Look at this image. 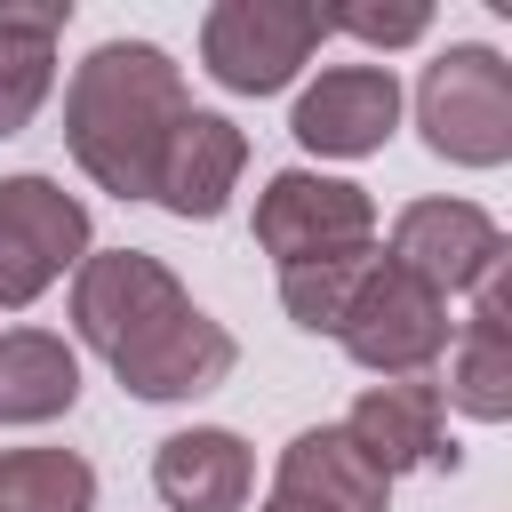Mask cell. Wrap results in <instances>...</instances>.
Here are the masks:
<instances>
[{
	"instance_id": "6da1fadb",
	"label": "cell",
	"mask_w": 512,
	"mask_h": 512,
	"mask_svg": "<svg viewBox=\"0 0 512 512\" xmlns=\"http://www.w3.org/2000/svg\"><path fill=\"white\" fill-rule=\"evenodd\" d=\"M192 112L184 64L152 40H104L72 64L64 88V144L80 176L112 200H152V168L168 152V128Z\"/></svg>"
},
{
	"instance_id": "7a4b0ae2",
	"label": "cell",
	"mask_w": 512,
	"mask_h": 512,
	"mask_svg": "<svg viewBox=\"0 0 512 512\" xmlns=\"http://www.w3.org/2000/svg\"><path fill=\"white\" fill-rule=\"evenodd\" d=\"M416 128L456 168H504L512 160V64L480 40H456L416 80Z\"/></svg>"
},
{
	"instance_id": "3957f363",
	"label": "cell",
	"mask_w": 512,
	"mask_h": 512,
	"mask_svg": "<svg viewBox=\"0 0 512 512\" xmlns=\"http://www.w3.org/2000/svg\"><path fill=\"white\" fill-rule=\"evenodd\" d=\"M320 8L312 0H216L200 16V64L232 96H280L312 48H320Z\"/></svg>"
},
{
	"instance_id": "277c9868",
	"label": "cell",
	"mask_w": 512,
	"mask_h": 512,
	"mask_svg": "<svg viewBox=\"0 0 512 512\" xmlns=\"http://www.w3.org/2000/svg\"><path fill=\"white\" fill-rule=\"evenodd\" d=\"M336 344H344L376 384H384V376H432V368L448 360V344H456V320H448V296H432L424 280H408L400 264L376 256V272L360 280Z\"/></svg>"
},
{
	"instance_id": "5b68a950",
	"label": "cell",
	"mask_w": 512,
	"mask_h": 512,
	"mask_svg": "<svg viewBox=\"0 0 512 512\" xmlns=\"http://www.w3.org/2000/svg\"><path fill=\"white\" fill-rule=\"evenodd\" d=\"M88 256V200L56 176H0V312L40 304Z\"/></svg>"
},
{
	"instance_id": "8992f818",
	"label": "cell",
	"mask_w": 512,
	"mask_h": 512,
	"mask_svg": "<svg viewBox=\"0 0 512 512\" xmlns=\"http://www.w3.org/2000/svg\"><path fill=\"white\" fill-rule=\"evenodd\" d=\"M256 248L288 272L312 256H344V248H376V200L352 176H320V168H280L256 192Z\"/></svg>"
},
{
	"instance_id": "52a82bcc",
	"label": "cell",
	"mask_w": 512,
	"mask_h": 512,
	"mask_svg": "<svg viewBox=\"0 0 512 512\" xmlns=\"http://www.w3.org/2000/svg\"><path fill=\"white\" fill-rule=\"evenodd\" d=\"M192 296L184 280L152 256V248H88L80 272H72V328L88 352L120 360L128 344H144L160 320H176Z\"/></svg>"
},
{
	"instance_id": "ba28073f",
	"label": "cell",
	"mask_w": 512,
	"mask_h": 512,
	"mask_svg": "<svg viewBox=\"0 0 512 512\" xmlns=\"http://www.w3.org/2000/svg\"><path fill=\"white\" fill-rule=\"evenodd\" d=\"M384 264H400V272L424 280L432 296H464V288H480V280L504 264V232H496V216L472 208V200H408V208L392 216Z\"/></svg>"
},
{
	"instance_id": "9c48e42d",
	"label": "cell",
	"mask_w": 512,
	"mask_h": 512,
	"mask_svg": "<svg viewBox=\"0 0 512 512\" xmlns=\"http://www.w3.org/2000/svg\"><path fill=\"white\" fill-rule=\"evenodd\" d=\"M344 440L384 472H456V440H448V408H440V384L432 376H384L352 400L344 416Z\"/></svg>"
},
{
	"instance_id": "30bf717a",
	"label": "cell",
	"mask_w": 512,
	"mask_h": 512,
	"mask_svg": "<svg viewBox=\"0 0 512 512\" xmlns=\"http://www.w3.org/2000/svg\"><path fill=\"white\" fill-rule=\"evenodd\" d=\"M392 128H400V80L384 64H328L288 112V136L320 160H368L384 152Z\"/></svg>"
},
{
	"instance_id": "8fae6325",
	"label": "cell",
	"mask_w": 512,
	"mask_h": 512,
	"mask_svg": "<svg viewBox=\"0 0 512 512\" xmlns=\"http://www.w3.org/2000/svg\"><path fill=\"white\" fill-rule=\"evenodd\" d=\"M104 368H112L120 392H136V400H200V392H216V384L240 368V344H232L224 320H208L200 304H184L176 320H160L144 344H128V352L104 360Z\"/></svg>"
},
{
	"instance_id": "7c38bea8",
	"label": "cell",
	"mask_w": 512,
	"mask_h": 512,
	"mask_svg": "<svg viewBox=\"0 0 512 512\" xmlns=\"http://www.w3.org/2000/svg\"><path fill=\"white\" fill-rule=\"evenodd\" d=\"M240 168H248V136H240L224 112H184V120L168 128L160 168H152V200H160L168 216H184V224H208V216L232 208Z\"/></svg>"
},
{
	"instance_id": "4fadbf2b",
	"label": "cell",
	"mask_w": 512,
	"mask_h": 512,
	"mask_svg": "<svg viewBox=\"0 0 512 512\" xmlns=\"http://www.w3.org/2000/svg\"><path fill=\"white\" fill-rule=\"evenodd\" d=\"M440 408H464L472 424L512 416V288H504V264L472 288V320H456Z\"/></svg>"
},
{
	"instance_id": "5bb4252c",
	"label": "cell",
	"mask_w": 512,
	"mask_h": 512,
	"mask_svg": "<svg viewBox=\"0 0 512 512\" xmlns=\"http://www.w3.org/2000/svg\"><path fill=\"white\" fill-rule=\"evenodd\" d=\"M152 488L168 512H240L248 488H256V456L240 432L224 424H192V432H168L152 448Z\"/></svg>"
},
{
	"instance_id": "9a60e30c",
	"label": "cell",
	"mask_w": 512,
	"mask_h": 512,
	"mask_svg": "<svg viewBox=\"0 0 512 512\" xmlns=\"http://www.w3.org/2000/svg\"><path fill=\"white\" fill-rule=\"evenodd\" d=\"M272 496H296V504H320V512H384L392 480L344 440V424H312V432H296L280 448Z\"/></svg>"
},
{
	"instance_id": "2e32d148",
	"label": "cell",
	"mask_w": 512,
	"mask_h": 512,
	"mask_svg": "<svg viewBox=\"0 0 512 512\" xmlns=\"http://www.w3.org/2000/svg\"><path fill=\"white\" fill-rule=\"evenodd\" d=\"M80 400V352L48 328H8L0 336V424H56Z\"/></svg>"
},
{
	"instance_id": "e0dca14e",
	"label": "cell",
	"mask_w": 512,
	"mask_h": 512,
	"mask_svg": "<svg viewBox=\"0 0 512 512\" xmlns=\"http://www.w3.org/2000/svg\"><path fill=\"white\" fill-rule=\"evenodd\" d=\"M0 512H96V464L80 448H0Z\"/></svg>"
},
{
	"instance_id": "ac0fdd59",
	"label": "cell",
	"mask_w": 512,
	"mask_h": 512,
	"mask_svg": "<svg viewBox=\"0 0 512 512\" xmlns=\"http://www.w3.org/2000/svg\"><path fill=\"white\" fill-rule=\"evenodd\" d=\"M376 256H384V248H344V256L288 264V272H280V304H288V320L312 328V336H336L344 312H352V296H360V280L376 272Z\"/></svg>"
},
{
	"instance_id": "d6986e66",
	"label": "cell",
	"mask_w": 512,
	"mask_h": 512,
	"mask_svg": "<svg viewBox=\"0 0 512 512\" xmlns=\"http://www.w3.org/2000/svg\"><path fill=\"white\" fill-rule=\"evenodd\" d=\"M48 88H56V40L24 32V24H0V136L32 128Z\"/></svg>"
},
{
	"instance_id": "ffe728a7",
	"label": "cell",
	"mask_w": 512,
	"mask_h": 512,
	"mask_svg": "<svg viewBox=\"0 0 512 512\" xmlns=\"http://www.w3.org/2000/svg\"><path fill=\"white\" fill-rule=\"evenodd\" d=\"M328 32H352V40H368V48H408V40H424L432 32V8H336V16H320Z\"/></svg>"
},
{
	"instance_id": "44dd1931",
	"label": "cell",
	"mask_w": 512,
	"mask_h": 512,
	"mask_svg": "<svg viewBox=\"0 0 512 512\" xmlns=\"http://www.w3.org/2000/svg\"><path fill=\"white\" fill-rule=\"evenodd\" d=\"M64 16H72V0H0V24H24V32H64Z\"/></svg>"
},
{
	"instance_id": "7402d4cb",
	"label": "cell",
	"mask_w": 512,
	"mask_h": 512,
	"mask_svg": "<svg viewBox=\"0 0 512 512\" xmlns=\"http://www.w3.org/2000/svg\"><path fill=\"white\" fill-rule=\"evenodd\" d=\"M256 512H320V504H296V496H264Z\"/></svg>"
}]
</instances>
